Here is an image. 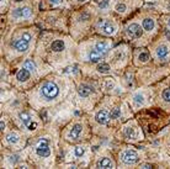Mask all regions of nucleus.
<instances>
[{
	"label": "nucleus",
	"instance_id": "2",
	"mask_svg": "<svg viewBox=\"0 0 170 169\" xmlns=\"http://www.w3.org/2000/svg\"><path fill=\"white\" fill-rule=\"evenodd\" d=\"M121 161L125 164H136L139 161L138 153L133 149H126L121 153Z\"/></svg>",
	"mask_w": 170,
	"mask_h": 169
},
{
	"label": "nucleus",
	"instance_id": "33",
	"mask_svg": "<svg viewBox=\"0 0 170 169\" xmlns=\"http://www.w3.org/2000/svg\"><path fill=\"white\" fill-rule=\"evenodd\" d=\"M141 167H142V168H144V169H149V168H152V166H150V164H148V163H144V164H142Z\"/></svg>",
	"mask_w": 170,
	"mask_h": 169
},
{
	"label": "nucleus",
	"instance_id": "7",
	"mask_svg": "<svg viewBox=\"0 0 170 169\" xmlns=\"http://www.w3.org/2000/svg\"><path fill=\"white\" fill-rule=\"evenodd\" d=\"M81 131H83V126L80 124H75L74 126L70 128V131L68 133V137L70 138L72 141H75L79 138V136L81 135Z\"/></svg>",
	"mask_w": 170,
	"mask_h": 169
},
{
	"label": "nucleus",
	"instance_id": "20",
	"mask_svg": "<svg viewBox=\"0 0 170 169\" xmlns=\"http://www.w3.org/2000/svg\"><path fill=\"white\" fill-rule=\"evenodd\" d=\"M6 141H7V143H10V145H15L19 142V135L15 132H10V133H7L6 135Z\"/></svg>",
	"mask_w": 170,
	"mask_h": 169
},
{
	"label": "nucleus",
	"instance_id": "34",
	"mask_svg": "<svg viewBox=\"0 0 170 169\" xmlns=\"http://www.w3.org/2000/svg\"><path fill=\"white\" fill-rule=\"evenodd\" d=\"M60 1H62V0H49V3L51 4H54V5H56V4H59Z\"/></svg>",
	"mask_w": 170,
	"mask_h": 169
},
{
	"label": "nucleus",
	"instance_id": "9",
	"mask_svg": "<svg viewBox=\"0 0 170 169\" xmlns=\"http://www.w3.org/2000/svg\"><path fill=\"white\" fill-rule=\"evenodd\" d=\"M28 45H30V42L24 40L22 37H21L20 40H17V41L14 42V47H15V50L17 52H26L28 50Z\"/></svg>",
	"mask_w": 170,
	"mask_h": 169
},
{
	"label": "nucleus",
	"instance_id": "30",
	"mask_svg": "<svg viewBox=\"0 0 170 169\" xmlns=\"http://www.w3.org/2000/svg\"><path fill=\"white\" fill-rule=\"evenodd\" d=\"M27 128L30 130V131H33V130L37 128V124H36V122H31V124H30L28 126H27Z\"/></svg>",
	"mask_w": 170,
	"mask_h": 169
},
{
	"label": "nucleus",
	"instance_id": "6",
	"mask_svg": "<svg viewBox=\"0 0 170 169\" xmlns=\"http://www.w3.org/2000/svg\"><path fill=\"white\" fill-rule=\"evenodd\" d=\"M95 120H96V122L100 124V125H105L107 124V121L110 120V114H108V111L102 109L96 112V115H95Z\"/></svg>",
	"mask_w": 170,
	"mask_h": 169
},
{
	"label": "nucleus",
	"instance_id": "11",
	"mask_svg": "<svg viewBox=\"0 0 170 169\" xmlns=\"http://www.w3.org/2000/svg\"><path fill=\"white\" fill-rule=\"evenodd\" d=\"M108 48H110V45H108L107 42H105V41H100V42H98L96 45H95V48H94V50H96L100 54L104 56V54H105L106 52L108 51Z\"/></svg>",
	"mask_w": 170,
	"mask_h": 169
},
{
	"label": "nucleus",
	"instance_id": "13",
	"mask_svg": "<svg viewBox=\"0 0 170 169\" xmlns=\"http://www.w3.org/2000/svg\"><path fill=\"white\" fill-rule=\"evenodd\" d=\"M30 71H27V69H25V68H22V69H20L19 72H17V74H16V79L19 80V81H26L27 79H30Z\"/></svg>",
	"mask_w": 170,
	"mask_h": 169
},
{
	"label": "nucleus",
	"instance_id": "14",
	"mask_svg": "<svg viewBox=\"0 0 170 169\" xmlns=\"http://www.w3.org/2000/svg\"><path fill=\"white\" fill-rule=\"evenodd\" d=\"M64 47H65V45H64V42L62 40H56L51 45V50L54 51V52H62L64 50Z\"/></svg>",
	"mask_w": 170,
	"mask_h": 169
},
{
	"label": "nucleus",
	"instance_id": "4",
	"mask_svg": "<svg viewBox=\"0 0 170 169\" xmlns=\"http://www.w3.org/2000/svg\"><path fill=\"white\" fill-rule=\"evenodd\" d=\"M36 153L40 157H48L51 154L49 141L47 138H41L40 140V142L37 143V147H36Z\"/></svg>",
	"mask_w": 170,
	"mask_h": 169
},
{
	"label": "nucleus",
	"instance_id": "24",
	"mask_svg": "<svg viewBox=\"0 0 170 169\" xmlns=\"http://www.w3.org/2000/svg\"><path fill=\"white\" fill-rule=\"evenodd\" d=\"M120 116H121L120 107H115V109H112V111L110 112V119H119Z\"/></svg>",
	"mask_w": 170,
	"mask_h": 169
},
{
	"label": "nucleus",
	"instance_id": "25",
	"mask_svg": "<svg viewBox=\"0 0 170 169\" xmlns=\"http://www.w3.org/2000/svg\"><path fill=\"white\" fill-rule=\"evenodd\" d=\"M74 153H75L77 157H81V155H84V153H85V148L83 146H78V147H75V149H74Z\"/></svg>",
	"mask_w": 170,
	"mask_h": 169
},
{
	"label": "nucleus",
	"instance_id": "22",
	"mask_svg": "<svg viewBox=\"0 0 170 169\" xmlns=\"http://www.w3.org/2000/svg\"><path fill=\"white\" fill-rule=\"evenodd\" d=\"M133 102L136 104L137 106L143 105V102H144V98H143V95L142 94H136L133 96Z\"/></svg>",
	"mask_w": 170,
	"mask_h": 169
},
{
	"label": "nucleus",
	"instance_id": "12",
	"mask_svg": "<svg viewBox=\"0 0 170 169\" xmlns=\"http://www.w3.org/2000/svg\"><path fill=\"white\" fill-rule=\"evenodd\" d=\"M78 93H79L81 98H86L93 93V88L86 84H81V85H79V88H78Z\"/></svg>",
	"mask_w": 170,
	"mask_h": 169
},
{
	"label": "nucleus",
	"instance_id": "21",
	"mask_svg": "<svg viewBox=\"0 0 170 169\" xmlns=\"http://www.w3.org/2000/svg\"><path fill=\"white\" fill-rule=\"evenodd\" d=\"M24 68L27 69V71H30V72H33L35 69H36V66H35V63L31 59H26L24 62Z\"/></svg>",
	"mask_w": 170,
	"mask_h": 169
},
{
	"label": "nucleus",
	"instance_id": "5",
	"mask_svg": "<svg viewBox=\"0 0 170 169\" xmlns=\"http://www.w3.org/2000/svg\"><path fill=\"white\" fill-rule=\"evenodd\" d=\"M127 35L132 38H139L143 35V30L138 24H131L127 26Z\"/></svg>",
	"mask_w": 170,
	"mask_h": 169
},
{
	"label": "nucleus",
	"instance_id": "28",
	"mask_svg": "<svg viewBox=\"0 0 170 169\" xmlns=\"http://www.w3.org/2000/svg\"><path fill=\"white\" fill-rule=\"evenodd\" d=\"M115 9H116L117 12H125L126 11V5L123 3H120V4H117Z\"/></svg>",
	"mask_w": 170,
	"mask_h": 169
},
{
	"label": "nucleus",
	"instance_id": "37",
	"mask_svg": "<svg viewBox=\"0 0 170 169\" xmlns=\"http://www.w3.org/2000/svg\"><path fill=\"white\" fill-rule=\"evenodd\" d=\"M168 24H169V26H170V19H169V20H168Z\"/></svg>",
	"mask_w": 170,
	"mask_h": 169
},
{
	"label": "nucleus",
	"instance_id": "1",
	"mask_svg": "<svg viewBox=\"0 0 170 169\" xmlns=\"http://www.w3.org/2000/svg\"><path fill=\"white\" fill-rule=\"evenodd\" d=\"M41 94L47 99H54L56 96H58L59 94V88L54 81H46L41 88Z\"/></svg>",
	"mask_w": 170,
	"mask_h": 169
},
{
	"label": "nucleus",
	"instance_id": "8",
	"mask_svg": "<svg viewBox=\"0 0 170 169\" xmlns=\"http://www.w3.org/2000/svg\"><path fill=\"white\" fill-rule=\"evenodd\" d=\"M12 15H14L15 17H31L32 15V10L30 7H19L16 9V10H14V12H12Z\"/></svg>",
	"mask_w": 170,
	"mask_h": 169
},
{
	"label": "nucleus",
	"instance_id": "26",
	"mask_svg": "<svg viewBox=\"0 0 170 169\" xmlns=\"http://www.w3.org/2000/svg\"><path fill=\"white\" fill-rule=\"evenodd\" d=\"M138 59L141 60V62H143V63H146L148 59H149V53L148 52H142L141 54L138 56Z\"/></svg>",
	"mask_w": 170,
	"mask_h": 169
},
{
	"label": "nucleus",
	"instance_id": "10",
	"mask_svg": "<svg viewBox=\"0 0 170 169\" xmlns=\"http://www.w3.org/2000/svg\"><path fill=\"white\" fill-rule=\"evenodd\" d=\"M96 167L102 169H110V168H113V163L111 162V159L104 157V158H100L96 162Z\"/></svg>",
	"mask_w": 170,
	"mask_h": 169
},
{
	"label": "nucleus",
	"instance_id": "19",
	"mask_svg": "<svg viewBox=\"0 0 170 169\" xmlns=\"http://www.w3.org/2000/svg\"><path fill=\"white\" fill-rule=\"evenodd\" d=\"M154 20L153 19H144L143 20V29L144 30H147V31H152V30L154 29Z\"/></svg>",
	"mask_w": 170,
	"mask_h": 169
},
{
	"label": "nucleus",
	"instance_id": "32",
	"mask_svg": "<svg viewBox=\"0 0 170 169\" xmlns=\"http://www.w3.org/2000/svg\"><path fill=\"white\" fill-rule=\"evenodd\" d=\"M108 0H102V3H100V7H105L107 5Z\"/></svg>",
	"mask_w": 170,
	"mask_h": 169
},
{
	"label": "nucleus",
	"instance_id": "36",
	"mask_svg": "<svg viewBox=\"0 0 170 169\" xmlns=\"http://www.w3.org/2000/svg\"><path fill=\"white\" fill-rule=\"evenodd\" d=\"M78 1H80V3H83V1H86V0H78Z\"/></svg>",
	"mask_w": 170,
	"mask_h": 169
},
{
	"label": "nucleus",
	"instance_id": "18",
	"mask_svg": "<svg viewBox=\"0 0 170 169\" xmlns=\"http://www.w3.org/2000/svg\"><path fill=\"white\" fill-rule=\"evenodd\" d=\"M101 57H102V56L96 50H93V51H91L90 53H89V60H90L91 63H98L99 60L101 59Z\"/></svg>",
	"mask_w": 170,
	"mask_h": 169
},
{
	"label": "nucleus",
	"instance_id": "16",
	"mask_svg": "<svg viewBox=\"0 0 170 169\" xmlns=\"http://www.w3.org/2000/svg\"><path fill=\"white\" fill-rule=\"evenodd\" d=\"M123 133H125V136L129 138V140H136L137 138V132H136V130H134L133 127H126L123 130Z\"/></svg>",
	"mask_w": 170,
	"mask_h": 169
},
{
	"label": "nucleus",
	"instance_id": "29",
	"mask_svg": "<svg viewBox=\"0 0 170 169\" xmlns=\"http://www.w3.org/2000/svg\"><path fill=\"white\" fill-rule=\"evenodd\" d=\"M21 37H22V38H24V40H26V41H28V42H30V41H31V38H32V37H31V35H30L28 32H25V33H22V36H21Z\"/></svg>",
	"mask_w": 170,
	"mask_h": 169
},
{
	"label": "nucleus",
	"instance_id": "23",
	"mask_svg": "<svg viewBox=\"0 0 170 169\" xmlns=\"http://www.w3.org/2000/svg\"><path fill=\"white\" fill-rule=\"evenodd\" d=\"M110 66L107 63H100L98 66V72L99 73H108L110 72Z\"/></svg>",
	"mask_w": 170,
	"mask_h": 169
},
{
	"label": "nucleus",
	"instance_id": "27",
	"mask_svg": "<svg viewBox=\"0 0 170 169\" xmlns=\"http://www.w3.org/2000/svg\"><path fill=\"white\" fill-rule=\"evenodd\" d=\"M163 99L167 102H170V88L165 89L164 92H163Z\"/></svg>",
	"mask_w": 170,
	"mask_h": 169
},
{
	"label": "nucleus",
	"instance_id": "3",
	"mask_svg": "<svg viewBox=\"0 0 170 169\" xmlns=\"http://www.w3.org/2000/svg\"><path fill=\"white\" fill-rule=\"evenodd\" d=\"M96 26H98V29L100 30V31H102L106 35H113L116 32V26L113 25L111 21H108L106 19H100L98 21Z\"/></svg>",
	"mask_w": 170,
	"mask_h": 169
},
{
	"label": "nucleus",
	"instance_id": "17",
	"mask_svg": "<svg viewBox=\"0 0 170 169\" xmlns=\"http://www.w3.org/2000/svg\"><path fill=\"white\" fill-rule=\"evenodd\" d=\"M168 52H169V48H168L167 45L159 46L158 48H156V57H158V58H164L165 56L168 54Z\"/></svg>",
	"mask_w": 170,
	"mask_h": 169
},
{
	"label": "nucleus",
	"instance_id": "15",
	"mask_svg": "<svg viewBox=\"0 0 170 169\" xmlns=\"http://www.w3.org/2000/svg\"><path fill=\"white\" fill-rule=\"evenodd\" d=\"M19 117H20L21 122H22V124L25 125V126H28V125L31 124V121H32L31 115H30L28 112H25V111L20 112V114H19Z\"/></svg>",
	"mask_w": 170,
	"mask_h": 169
},
{
	"label": "nucleus",
	"instance_id": "31",
	"mask_svg": "<svg viewBox=\"0 0 170 169\" xmlns=\"http://www.w3.org/2000/svg\"><path fill=\"white\" fill-rule=\"evenodd\" d=\"M112 88H113V83H112V81H111V80L106 81V89H107V90H111Z\"/></svg>",
	"mask_w": 170,
	"mask_h": 169
},
{
	"label": "nucleus",
	"instance_id": "35",
	"mask_svg": "<svg viewBox=\"0 0 170 169\" xmlns=\"http://www.w3.org/2000/svg\"><path fill=\"white\" fill-rule=\"evenodd\" d=\"M4 128H5V122H4V121L1 120V122H0V130H1V131H3Z\"/></svg>",
	"mask_w": 170,
	"mask_h": 169
}]
</instances>
